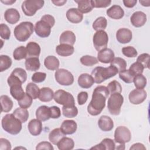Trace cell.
<instances>
[{
  "label": "cell",
  "instance_id": "6da1fadb",
  "mask_svg": "<svg viewBox=\"0 0 150 150\" xmlns=\"http://www.w3.org/2000/svg\"><path fill=\"white\" fill-rule=\"evenodd\" d=\"M109 94L107 87H96L93 92L91 100L87 106L88 112L93 116L100 114L105 106V101Z\"/></svg>",
  "mask_w": 150,
  "mask_h": 150
},
{
  "label": "cell",
  "instance_id": "7a4b0ae2",
  "mask_svg": "<svg viewBox=\"0 0 150 150\" xmlns=\"http://www.w3.org/2000/svg\"><path fill=\"white\" fill-rule=\"evenodd\" d=\"M22 123L13 114H6L1 121L3 129L11 135H17L21 132L22 128Z\"/></svg>",
  "mask_w": 150,
  "mask_h": 150
},
{
  "label": "cell",
  "instance_id": "3957f363",
  "mask_svg": "<svg viewBox=\"0 0 150 150\" xmlns=\"http://www.w3.org/2000/svg\"><path fill=\"white\" fill-rule=\"evenodd\" d=\"M118 73L117 69L113 66L110 65L108 67L98 66L95 67L91 71V76L94 79V83L100 84L107 79L115 76Z\"/></svg>",
  "mask_w": 150,
  "mask_h": 150
},
{
  "label": "cell",
  "instance_id": "277c9868",
  "mask_svg": "<svg viewBox=\"0 0 150 150\" xmlns=\"http://www.w3.org/2000/svg\"><path fill=\"white\" fill-rule=\"evenodd\" d=\"M34 26L30 22L25 21L16 26L13 33L15 38L19 42L26 41L33 33Z\"/></svg>",
  "mask_w": 150,
  "mask_h": 150
},
{
  "label": "cell",
  "instance_id": "5b68a950",
  "mask_svg": "<svg viewBox=\"0 0 150 150\" xmlns=\"http://www.w3.org/2000/svg\"><path fill=\"white\" fill-rule=\"evenodd\" d=\"M123 102L124 97L120 93L111 94L107 103V108L110 113L113 115H119Z\"/></svg>",
  "mask_w": 150,
  "mask_h": 150
},
{
  "label": "cell",
  "instance_id": "8992f818",
  "mask_svg": "<svg viewBox=\"0 0 150 150\" xmlns=\"http://www.w3.org/2000/svg\"><path fill=\"white\" fill-rule=\"evenodd\" d=\"M45 4L43 0H26L22 4V10L28 16H33L37 11L41 9Z\"/></svg>",
  "mask_w": 150,
  "mask_h": 150
},
{
  "label": "cell",
  "instance_id": "52a82bcc",
  "mask_svg": "<svg viewBox=\"0 0 150 150\" xmlns=\"http://www.w3.org/2000/svg\"><path fill=\"white\" fill-rule=\"evenodd\" d=\"M27 79V73L26 71L21 67L15 68L7 79L8 85L11 87L15 85H21L24 83Z\"/></svg>",
  "mask_w": 150,
  "mask_h": 150
},
{
  "label": "cell",
  "instance_id": "ba28073f",
  "mask_svg": "<svg viewBox=\"0 0 150 150\" xmlns=\"http://www.w3.org/2000/svg\"><path fill=\"white\" fill-rule=\"evenodd\" d=\"M56 81L62 86H70L74 82V76L69 70L64 69H57L54 73Z\"/></svg>",
  "mask_w": 150,
  "mask_h": 150
},
{
  "label": "cell",
  "instance_id": "9c48e42d",
  "mask_svg": "<svg viewBox=\"0 0 150 150\" xmlns=\"http://www.w3.org/2000/svg\"><path fill=\"white\" fill-rule=\"evenodd\" d=\"M53 99L56 103L63 105H75L74 97L70 93L63 90H58L54 93Z\"/></svg>",
  "mask_w": 150,
  "mask_h": 150
},
{
  "label": "cell",
  "instance_id": "30bf717a",
  "mask_svg": "<svg viewBox=\"0 0 150 150\" xmlns=\"http://www.w3.org/2000/svg\"><path fill=\"white\" fill-rule=\"evenodd\" d=\"M93 42L96 50H101L107 47L108 42V36L104 30L96 31L93 38Z\"/></svg>",
  "mask_w": 150,
  "mask_h": 150
},
{
  "label": "cell",
  "instance_id": "8fae6325",
  "mask_svg": "<svg viewBox=\"0 0 150 150\" xmlns=\"http://www.w3.org/2000/svg\"><path fill=\"white\" fill-rule=\"evenodd\" d=\"M114 141L115 142L122 144L130 141L131 133L129 129L125 126H119L114 132Z\"/></svg>",
  "mask_w": 150,
  "mask_h": 150
},
{
  "label": "cell",
  "instance_id": "7c38bea8",
  "mask_svg": "<svg viewBox=\"0 0 150 150\" xmlns=\"http://www.w3.org/2000/svg\"><path fill=\"white\" fill-rule=\"evenodd\" d=\"M52 28V26L50 23L40 19V21L35 23L34 30L38 36L45 38L50 35Z\"/></svg>",
  "mask_w": 150,
  "mask_h": 150
},
{
  "label": "cell",
  "instance_id": "4fadbf2b",
  "mask_svg": "<svg viewBox=\"0 0 150 150\" xmlns=\"http://www.w3.org/2000/svg\"><path fill=\"white\" fill-rule=\"evenodd\" d=\"M147 93L144 89L136 88L132 90L128 96L130 103L134 105H138L142 103L146 98Z\"/></svg>",
  "mask_w": 150,
  "mask_h": 150
},
{
  "label": "cell",
  "instance_id": "5bb4252c",
  "mask_svg": "<svg viewBox=\"0 0 150 150\" xmlns=\"http://www.w3.org/2000/svg\"><path fill=\"white\" fill-rule=\"evenodd\" d=\"M146 20V14L142 11H136L134 12L130 18L131 24L136 28H139L144 26L145 24Z\"/></svg>",
  "mask_w": 150,
  "mask_h": 150
},
{
  "label": "cell",
  "instance_id": "9a60e30c",
  "mask_svg": "<svg viewBox=\"0 0 150 150\" xmlns=\"http://www.w3.org/2000/svg\"><path fill=\"white\" fill-rule=\"evenodd\" d=\"M132 38V33L128 29L120 28L116 32V39L120 43H128L131 42Z\"/></svg>",
  "mask_w": 150,
  "mask_h": 150
},
{
  "label": "cell",
  "instance_id": "2e32d148",
  "mask_svg": "<svg viewBox=\"0 0 150 150\" xmlns=\"http://www.w3.org/2000/svg\"><path fill=\"white\" fill-rule=\"evenodd\" d=\"M114 52L109 48H105L98 52L97 59L101 63H109L114 58Z\"/></svg>",
  "mask_w": 150,
  "mask_h": 150
},
{
  "label": "cell",
  "instance_id": "e0dca14e",
  "mask_svg": "<svg viewBox=\"0 0 150 150\" xmlns=\"http://www.w3.org/2000/svg\"><path fill=\"white\" fill-rule=\"evenodd\" d=\"M66 18L67 20L73 23H79L83 19V13L77 8H70L66 12Z\"/></svg>",
  "mask_w": 150,
  "mask_h": 150
},
{
  "label": "cell",
  "instance_id": "ac0fdd59",
  "mask_svg": "<svg viewBox=\"0 0 150 150\" xmlns=\"http://www.w3.org/2000/svg\"><path fill=\"white\" fill-rule=\"evenodd\" d=\"M60 128L65 135H71L76 132L77 124L74 120H66L63 121Z\"/></svg>",
  "mask_w": 150,
  "mask_h": 150
},
{
  "label": "cell",
  "instance_id": "d6986e66",
  "mask_svg": "<svg viewBox=\"0 0 150 150\" xmlns=\"http://www.w3.org/2000/svg\"><path fill=\"white\" fill-rule=\"evenodd\" d=\"M28 128L31 135L33 136H38L40 135L42 131V123L41 121L37 118L32 119L29 122Z\"/></svg>",
  "mask_w": 150,
  "mask_h": 150
},
{
  "label": "cell",
  "instance_id": "ffe728a7",
  "mask_svg": "<svg viewBox=\"0 0 150 150\" xmlns=\"http://www.w3.org/2000/svg\"><path fill=\"white\" fill-rule=\"evenodd\" d=\"M4 18L10 24H15L20 19V14L15 8H9L5 11Z\"/></svg>",
  "mask_w": 150,
  "mask_h": 150
},
{
  "label": "cell",
  "instance_id": "44dd1931",
  "mask_svg": "<svg viewBox=\"0 0 150 150\" xmlns=\"http://www.w3.org/2000/svg\"><path fill=\"white\" fill-rule=\"evenodd\" d=\"M98 125L100 129L103 131H110L114 127V122L110 117L102 115L98 121Z\"/></svg>",
  "mask_w": 150,
  "mask_h": 150
},
{
  "label": "cell",
  "instance_id": "7402d4cb",
  "mask_svg": "<svg viewBox=\"0 0 150 150\" xmlns=\"http://www.w3.org/2000/svg\"><path fill=\"white\" fill-rule=\"evenodd\" d=\"M27 52V58L39 57L41 49L39 45L35 42H29L26 46Z\"/></svg>",
  "mask_w": 150,
  "mask_h": 150
},
{
  "label": "cell",
  "instance_id": "603a6c76",
  "mask_svg": "<svg viewBox=\"0 0 150 150\" xmlns=\"http://www.w3.org/2000/svg\"><path fill=\"white\" fill-rule=\"evenodd\" d=\"M106 13L113 19H120L124 16V11L120 5H114L107 10Z\"/></svg>",
  "mask_w": 150,
  "mask_h": 150
},
{
  "label": "cell",
  "instance_id": "cb8c5ba5",
  "mask_svg": "<svg viewBox=\"0 0 150 150\" xmlns=\"http://www.w3.org/2000/svg\"><path fill=\"white\" fill-rule=\"evenodd\" d=\"M79 86L83 88H89L94 84V81L91 75L88 73H83L78 77Z\"/></svg>",
  "mask_w": 150,
  "mask_h": 150
},
{
  "label": "cell",
  "instance_id": "d4e9b609",
  "mask_svg": "<svg viewBox=\"0 0 150 150\" xmlns=\"http://www.w3.org/2000/svg\"><path fill=\"white\" fill-rule=\"evenodd\" d=\"M76 35L71 30H65L62 33L59 38L60 44H67L73 46L76 42Z\"/></svg>",
  "mask_w": 150,
  "mask_h": 150
},
{
  "label": "cell",
  "instance_id": "484cf974",
  "mask_svg": "<svg viewBox=\"0 0 150 150\" xmlns=\"http://www.w3.org/2000/svg\"><path fill=\"white\" fill-rule=\"evenodd\" d=\"M93 149L98 150H114L115 149V144L114 140L106 138L103 139L100 144L91 148V149Z\"/></svg>",
  "mask_w": 150,
  "mask_h": 150
},
{
  "label": "cell",
  "instance_id": "4316f807",
  "mask_svg": "<svg viewBox=\"0 0 150 150\" xmlns=\"http://www.w3.org/2000/svg\"><path fill=\"white\" fill-rule=\"evenodd\" d=\"M56 52L60 56L67 57L73 54L74 49L73 46L70 45L60 44L56 46Z\"/></svg>",
  "mask_w": 150,
  "mask_h": 150
},
{
  "label": "cell",
  "instance_id": "83f0119b",
  "mask_svg": "<svg viewBox=\"0 0 150 150\" xmlns=\"http://www.w3.org/2000/svg\"><path fill=\"white\" fill-rule=\"evenodd\" d=\"M44 65L49 70H57L59 69L60 65L59 60L56 56H48L45 59Z\"/></svg>",
  "mask_w": 150,
  "mask_h": 150
},
{
  "label": "cell",
  "instance_id": "f1b7e54d",
  "mask_svg": "<svg viewBox=\"0 0 150 150\" xmlns=\"http://www.w3.org/2000/svg\"><path fill=\"white\" fill-rule=\"evenodd\" d=\"M36 118L41 121H45L50 118L49 107L46 105H41L36 111Z\"/></svg>",
  "mask_w": 150,
  "mask_h": 150
},
{
  "label": "cell",
  "instance_id": "f546056e",
  "mask_svg": "<svg viewBox=\"0 0 150 150\" xmlns=\"http://www.w3.org/2000/svg\"><path fill=\"white\" fill-rule=\"evenodd\" d=\"M54 97L53 91L49 87H42L40 89L39 100L42 102H49Z\"/></svg>",
  "mask_w": 150,
  "mask_h": 150
},
{
  "label": "cell",
  "instance_id": "4dcf8cb0",
  "mask_svg": "<svg viewBox=\"0 0 150 150\" xmlns=\"http://www.w3.org/2000/svg\"><path fill=\"white\" fill-rule=\"evenodd\" d=\"M56 145L59 150H71L74 146V142L72 138L64 137L57 142Z\"/></svg>",
  "mask_w": 150,
  "mask_h": 150
},
{
  "label": "cell",
  "instance_id": "1f68e13d",
  "mask_svg": "<svg viewBox=\"0 0 150 150\" xmlns=\"http://www.w3.org/2000/svg\"><path fill=\"white\" fill-rule=\"evenodd\" d=\"M78 5V9L82 13H87L91 12L93 9L92 0H74Z\"/></svg>",
  "mask_w": 150,
  "mask_h": 150
},
{
  "label": "cell",
  "instance_id": "d6a6232c",
  "mask_svg": "<svg viewBox=\"0 0 150 150\" xmlns=\"http://www.w3.org/2000/svg\"><path fill=\"white\" fill-rule=\"evenodd\" d=\"M25 65L27 70L30 71L38 70L40 66L39 57H29L26 59Z\"/></svg>",
  "mask_w": 150,
  "mask_h": 150
},
{
  "label": "cell",
  "instance_id": "836d02e7",
  "mask_svg": "<svg viewBox=\"0 0 150 150\" xmlns=\"http://www.w3.org/2000/svg\"><path fill=\"white\" fill-rule=\"evenodd\" d=\"M65 136L66 135L63 132L61 129L57 128L50 132L49 134V140L52 144L56 145L57 142Z\"/></svg>",
  "mask_w": 150,
  "mask_h": 150
},
{
  "label": "cell",
  "instance_id": "e575fe53",
  "mask_svg": "<svg viewBox=\"0 0 150 150\" xmlns=\"http://www.w3.org/2000/svg\"><path fill=\"white\" fill-rule=\"evenodd\" d=\"M0 101L1 104V112H8L13 108V103L7 95H2L0 97Z\"/></svg>",
  "mask_w": 150,
  "mask_h": 150
},
{
  "label": "cell",
  "instance_id": "d590c367",
  "mask_svg": "<svg viewBox=\"0 0 150 150\" xmlns=\"http://www.w3.org/2000/svg\"><path fill=\"white\" fill-rule=\"evenodd\" d=\"M10 93L11 96L16 100L22 99L25 95L21 85H15L10 87Z\"/></svg>",
  "mask_w": 150,
  "mask_h": 150
},
{
  "label": "cell",
  "instance_id": "8d00e7d4",
  "mask_svg": "<svg viewBox=\"0 0 150 150\" xmlns=\"http://www.w3.org/2000/svg\"><path fill=\"white\" fill-rule=\"evenodd\" d=\"M62 110L63 115L67 118H74L78 114V109L75 105H63Z\"/></svg>",
  "mask_w": 150,
  "mask_h": 150
},
{
  "label": "cell",
  "instance_id": "74e56055",
  "mask_svg": "<svg viewBox=\"0 0 150 150\" xmlns=\"http://www.w3.org/2000/svg\"><path fill=\"white\" fill-rule=\"evenodd\" d=\"M40 89L34 83H29L26 87V93L35 100L39 97Z\"/></svg>",
  "mask_w": 150,
  "mask_h": 150
},
{
  "label": "cell",
  "instance_id": "f35d334b",
  "mask_svg": "<svg viewBox=\"0 0 150 150\" xmlns=\"http://www.w3.org/2000/svg\"><path fill=\"white\" fill-rule=\"evenodd\" d=\"M13 114L15 117L19 119L22 123L25 122L28 120L29 116V112L26 108H23L22 107L17 108L15 109Z\"/></svg>",
  "mask_w": 150,
  "mask_h": 150
},
{
  "label": "cell",
  "instance_id": "ab89813d",
  "mask_svg": "<svg viewBox=\"0 0 150 150\" xmlns=\"http://www.w3.org/2000/svg\"><path fill=\"white\" fill-rule=\"evenodd\" d=\"M107 26V21L104 16L97 18L93 23L92 26L94 30L96 31L104 30Z\"/></svg>",
  "mask_w": 150,
  "mask_h": 150
},
{
  "label": "cell",
  "instance_id": "60d3db41",
  "mask_svg": "<svg viewBox=\"0 0 150 150\" xmlns=\"http://www.w3.org/2000/svg\"><path fill=\"white\" fill-rule=\"evenodd\" d=\"M111 66H113L116 67L118 71V72L122 71L126 69L127 67V62L126 61L120 57H114L112 61L110 62Z\"/></svg>",
  "mask_w": 150,
  "mask_h": 150
},
{
  "label": "cell",
  "instance_id": "b9f144b4",
  "mask_svg": "<svg viewBox=\"0 0 150 150\" xmlns=\"http://www.w3.org/2000/svg\"><path fill=\"white\" fill-rule=\"evenodd\" d=\"M11 58L7 55L0 56V71L3 72L8 69L12 65Z\"/></svg>",
  "mask_w": 150,
  "mask_h": 150
},
{
  "label": "cell",
  "instance_id": "7bdbcfd3",
  "mask_svg": "<svg viewBox=\"0 0 150 150\" xmlns=\"http://www.w3.org/2000/svg\"><path fill=\"white\" fill-rule=\"evenodd\" d=\"M13 57L16 60H20L23 59H26L27 52L26 47L23 46H21L16 47L13 52Z\"/></svg>",
  "mask_w": 150,
  "mask_h": 150
},
{
  "label": "cell",
  "instance_id": "ee69618b",
  "mask_svg": "<svg viewBox=\"0 0 150 150\" xmlns=\"http://www.w3.org/2000/svg\"><path fill=\"white\" fill-rule=\"evenodd\" d=\"M107 88L110 94L114 93H121L122 91V87L120 83L116 80H112L110 82Z\"/></svg>",
  "mask_w": 150,
  "mask_h": 150
},
{
  "label": "cell",
  "instance_id": "f6af8a7d",
  "mask_svg": "<svg viewBox=\"0 0 150 150\" xmlns=\"http://www.w3.org/2000/svg\"><path fill=\"white\" fill-rule=\"evenodd\" d=\"M133 82L137 88L143 89L146 85L147 80L146 77L141 74L135 76L134 78Z\"/></svg>",
  "mask_w": 150,
  "mask_h": 150
},
{
  "label": "cell",
  "instance_id": "bcb514c9",
  "mask_svg": "<svg viewBox=\"0 0 150 150\" xmlns=\"http://www.w3.org/2000/svg\"><path fill=\"white\" fill-rule=\"evenodd\" d=\"M80 61L81 63L86 66H92L98 63V59L90 55H84L82 56Z\"/></svg>",
  "mask_w": 150,
  "mask_h": 150
},
{
  "label": "cell",
  "instance_id": "7dc6e473",
  "mask_svg": "<svg viewBox=\"0 0 150 150\" xmlns=\"http://www.w3.org/2000/svg\"><path fill=\"white\" fill-rule=\"evenodd\" d=\"M134 76L129 71V70H124L119 72V77L126 83H131L133 82Z\"/></svg>",
  "mask_w": 150,
  "mask_h": 150
},
{
  "label": "cell",
  "instance_id": "c3c4849f",
  "mask_svg": "<svg viewBox=\"0 0 150 150\" xmlns=\"http://www.w3.org/2000/svg\"><path fill=\"white\" fill-rule=\"evenodd\" d=\"M144 69V68L143 66L140 63L136 62L131 65L128 70L134 76H135L142 74Z\"/></svg>",
  "mask_w": 150,
  "mask_h": 150
},
{
  "label": "cell",
  "instance_id": "681fc988",
  "mask_svg": "<svg viewBox=\"0 0 150 150\" xmlns=\"http://www.w3.org/2000/svg\"><path fill=\"white\" fill-rule=\"evenodd\" d=\"M32 100L33 98L29 96L28 94L25 93V96L19 101L18 102V105L20 106V107L23 108H28L30 107V105L32 104Z\"/></svg>",
  "mask_w": 150,
  "mask_h": 150
},
{
  "label": "cell",
  "instance_id": "f907efd6",
  "mask_svg": "<svg viewBox=\"0 0 150 150\" xmlns=\"http://www.w3.org/2000/svg\"><path fill=\"white\" fill-rule=\"evenodd\" d=\"M149 59L150 55L148 53H142L137 57V62L140 63L143 66L144 69H149Z\"/></svg>",
  "mask_w": 150,
  "mask_h": 150
},
{
  "label": "cell",
  "instance_id": "816d5d0a",
  "mask_svg": "<svg viewBox=\"0 0 150 150\" xmlns=\"http://www.w3.org/2000/svg\"><path fill=\"white\" fill-rule=\"evenodd\" d=\"M0 36L5 40H8L11 37V30L8 26L5 23L0 25Z\"/></svg>",
  "mask_w": 150,
  "mask_h": 150
},
{
  "label": "cell",
  "instance_id": "f5cc1de1",
  "mask_svg": "<svg viewBox=\"0 0 150 150\" xmlns=\"http://www.w3.org/2000/svg\"><path fill=\"white\" fill-rule=\"evenodd\" d=\"M122 53L127 57H135L138 54L137 50L134 47L131 46L122 47Z\"/></svg>",
  "mask_w": 150,
  "mask_h": 150
},
{
  "label": "cell",
  "instance_id": "db71d44e",
  "mask_svg": "<svg viewBox=\"0 0 150 150\" xmlns=\"http://www.w3.org/2000/svg\"><path fill=\"white\" fill-rule=\"evenodd\" d=\"M46 77V74L44 72H40V71H38L35 73L32 76V80L33 83H42L45 81Z\"/></svg>",
  "mask_w": 150,
  "mask_h": 150
},
{
  "label": "cell",
  "instance_id": "11a10c76",
  "mask_svg": "<svg viewBox=\"0 0 150 150\" xmlns=\"http://www.w3.org/2000/svg\"><path fill=\"white\" fill-rule=\"evenodd\" d=\"M111 3L109 0H92L93 8H106Z\"/></svg>",
  "mask_w": 150,
  "mask_h": 150
},
{
  "label": "cell",
  "instance_id": "9f6ffc18",
  "mask_svg": "<svg viewBox=\"0 0 150 150\" xmlns=\"http://www.w3.org/2000/svg\"><path fill=\"white\" fill-rule=\"evenodd\" d=\"M36 150L40 149H47V150H53L54 148L52 145V144L47 141H42L39 142L36 146Z\"/></svg>",
  "mask_w": 150,
  "mask_h": 150
},
{
  "label": "cell",
  "instance_id": "6f0895ef",
  "mask_svg": "<svg viewBox=\"0 0 150 150\" xmlns=\"http://www.w3.org/2000/svg\"><path fill=\"white\" fill-rule=\"evenodd\" d=\"M50 118L53 119L59 118L61 115V111L59 107L57 106H52L49 107Z\"/></svg>",
  "mask_w": 150,
  "mask_h": 150
},
{
  "label": "cell",
  "instance_id": "680465c9",
  "mask_svg": "<svg viewBox=\"0 0 150 150\" xmlns=\"http://www.w3.org/2000/svg\"><path fill=\"white\" fill-rule=\"evenodd\" d=\"M88 97V93L86 91H81L77 95V102L79 105L84 104Z\"/></svg>",
  "mask_w": 150,
  "mask_h": 150
},
{
  "label": "cell",
  "instance_id": "91938a15",
  "mask_svg": "<svg viewBox=\"0 0 150 150\" xmlns=\"http://www.w3.org/2000/svg\"><path fill=\"white\" fill-rule=\"evenodd\" d=\"M11 144L7 139L0 138V150H11Z\"/></svg>",
  "mask_w": 150,
  "mask_h": 150
},
{
  "label": "cell",
  "instance_id": "94428289",
  "mask_svg": "<svg viewBox=\"0 0 150 150\" xmlns=\"http://www.w3.org/2000/svg\"><path fill=\"white\" fill-rule=\"evenodd\" d=\"M41 19H43L46 22H47L49 23H50L52 26L53 27L55 23V19H54V18L50 15H43L42 18H41Z\"/></svg>",
  "mask_w": 150,
  "mask_h": 150
},
{
  "label": "cell",
  "instance_id": "6125c7cd",
  "mask_svg": "<svg viewBox=\"0 0 150 150\" xmlns=\"http://www.w3.org/2000/svg\"><path fill=\"white\" fill-rule=\"evenodd\" d=\"M123 4L127 8H133L137 4V0H124Z\"/></svg>",
  "mask_w": 150,
  "mask_h": 150
},
{
  "label": "cell",
  "instance_id": "be15d7a7",
  "mask_svg": "<svg viewBox=\"0 0 150 150\" xmlns=\"http://www.w3.org/2000/svg\"><path fill=\"white\" fill-rule=\"evenodd\" d=\"M129 149H146V148L144 144L141 143H135L130 147Z\"/></svg>",
  "mask_w": 150,
  "mask_h": 150
},
{
  "label": "cell",
  "instance_id": "e7e4bbea",
  "mask_svg": "<svg viewBox=\"0 0 150 150\" xmlns=\"http://www.w3.org/2000/svg\"><path fill=\"white\" fill-rule=\"evenodd\" d=\"M52 2L56 6H61L64 5L67 2V1L66 0H56V1L52 0Z\"/></svg>",
  "mask_w": 150,
  "mask_h": 150
},
{
  "label": "cell",
  "instance_id": "03108f58",
  "mask_svg": "<svg viewBox=\"0 0 150 150\" xmlns=\"http://www.w3.org/2000/svg\"><path fill=\"white\" fill-rule=\"evenodd\" d=\"M1 2H2L3 4H5L6 5H11L16 2L15 0H9H9H5V1L1 0Z\"/></svg>",
  "mask_w": 150,
  "mask_h": 150
},
{
  "label": "cell",
  "instance_id": "003e7915",
  "mask_svg": "<svg viewBox=\"0 0 150 150\" xmlns=\"http://www.w3.org/2000/svg\"><path fill=\"white\" fill-rule=\"evenodd\" d=\"M139 3L144 6H149L150 1H139Z\"/></svg>",
  "mask_w": 150,
  "mask_h": 150
}]
</instances>
